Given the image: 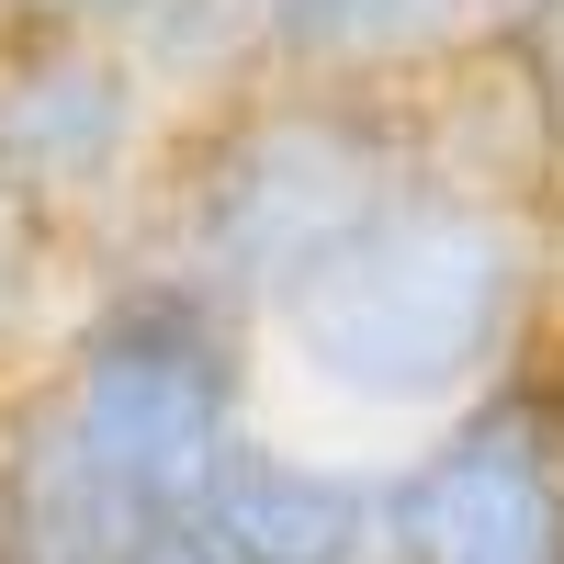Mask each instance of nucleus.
<instances>
[{"instance_id":"2","label":"nucleus","mask_w":564,"mask_h":564,"mask_svg":"<svg viewBox=\"0 0 564 564\" xmlns=\"http://www.w3.org/2000/svg\"><path fill=\"white\" fill-rule=\"evenodd\" d=\"M395 193H406L395 124L361 113V102H327V90H294V102L238 113L193 159V181H181V204H170V271L204 282L215 305H260L271 316Z\"/></svg>"},{"instance_id":"3","label":"nucleus","mask_w":564,"mask_h":564,"mask_svg":"<svg viewBox=\"0 0 564 564\" xmlns=\"http://www.w3.org/2000/svg\"><path fill=\"white\" fill-rule=\"evenodd\" d=\"M68 430L102 452V475L148 508V520H181V508H204V486L226 475V452H238V406H249V350H238V305H215L204 282H124L68 339L57 384Z\"/></svg>"},{"instance_id":"12","label":"nucleus","mask_w":564,"mask_h":564,"mask_svg":"<svg viewBox=\"0 0 564 564\" xmlns=\"http://www.w3.org/2000/svg\"><path fill=\"white\" fill-rule=\"evenodd\" d=\"M23 294H34V238H23V215L0 204V339L23 327Z\"/></svg>"},{"instance_id":"6","label":"nucleus","mask_w":564,"mask_h":564,"mask_svg":"<svg viewBox=\"0 0 564 564\" xmlns=\"http://www.w3.org/2000/svg\"><path fill=\"white\" fill-rule=\"evenodd\" d=\"M193 520L215 531L226 564H384V486L339 475L316 452H271V441L226 452Z\"/></svg>"},{"instance_id":"1","label":"nucleus","mask_w":564,"mask_h":564,"mask_svg":"<svg viewBox=\"0 0 564 564\" xmlns=\"http://www.w3.org/2000/svg\"><path fill=\"white\" fill-rule=\"evenodd\" d=\"M520 294H531L520 226L486 193L406 181L384 215H361L271 305V350L316 395L406 417V406H452L463 384H486V361L520 327Z\"/></svg>"},{"instance_id":"4","label":"nucleus","mask_w":564,"mask_h":564,"mask_svg":"<svg viewBox=\"0 0 564 564\" xmlns=\"http://www.w3.org/2000/svg\"><path fill=\"white\" fill-rule=\"evenodd\" d=\"M384 564H564V452L542 395H486L384 486Z\"/></svg>"},{"instance_id":"11","label":"nucleus","mask_w":564,"mask_h":564,"mask_svg":"<svg viewBox=\"0 0 564 564\" xmlns=\"http://www.w3.org/2000/svg\"><path fill=\"white\" fill-rule=\"evenodd\" d=\"M113 564H226V553H215V531L193 520V508H181V520H148V531H135Z\"/></svg>"},{"instance_id":"9","label":"nucleus","mask_w":564,"mask_h":564,"mask_svg":"<svg viewBox=\"0 0 564 564\" xmlns=\"http://www.w3.org/2000/svg\"><path fill=\"white\" fill-rule=\"evenodd\" d=\"M135 45H148V68L215 79L238 57H271V0H159V12L135 23Z\"/></svg>"},{"instance_id":"13","label":"nucleus","mask_w":564,"mask_h":564,"mask_svg":"<svg viewBox=\"0 0 564 564\" xmlns=\"http://www.w3.org/2000/svg\"><path fill=\"white\" fill-rule=\"evenodd\" d=\"M520 12H542V0H520Z\"/></svg>"},{"instance_id":"7","label":"nucleus","mask_w":564,"mask_h":564,"mask_svg":"<svg viewBox=\"0 0 564 564\" xmlns=\"http://www.w3.org/2000/svg\"><path fill=\"white\" fill-rule=\"evenodd\" d=\"M135 531H148V508L102 475V452L34 384L0 417V564H113Z\"/></svg>"},{"instance_id":"8","label":"nucleus","mask_w":564,"mask_h":564,"mask_svg":"<svg viewBox=\"0 0 564 564\" xmlns=\"http://www.w3.org/2000/svg\"><path fill=\"white\" fill-rule=\"evenodd\" d=\"M475 0H271V57L282 68H395L417 45L463 34Z\"/></svg>"},{"instance_id":"5","label":"nucleus","mask_w":564,"mask_h":564,"mask_svg":"<svg viewBox=\"0 0 564 564\" xmlns=\"http://www.w3.org/2000/svg\"><path fill=\"white\" fill-rule=\"evenodd\" d=\"M148 135V68L102 34H23L0 45V204H90L113 193Z\"/></svg>"},{"instance_id":"10","label":"nucleus","mask_w":564,"mask_h":564,"mask_svg":"<svg viewBox=\"0 0 564 564\" xmlns=\"http://www.w3.org/2000/svg\"><path fill=\"white\" fill-rule=\"evenodd\" d=\"M23 34H135L159 0H0Z\"/></svg>"}]
</instances>
